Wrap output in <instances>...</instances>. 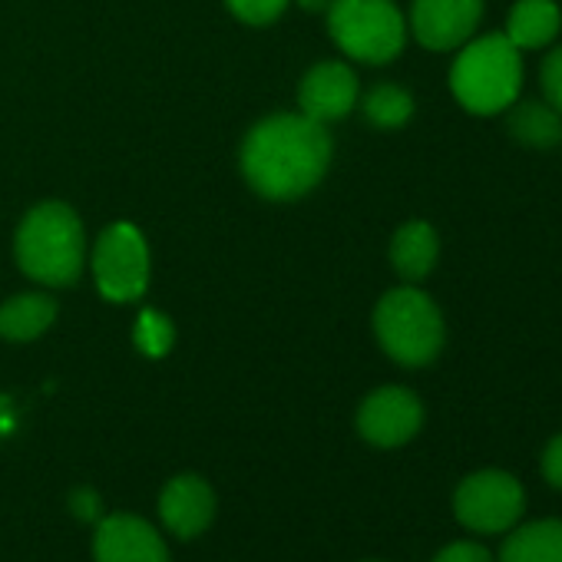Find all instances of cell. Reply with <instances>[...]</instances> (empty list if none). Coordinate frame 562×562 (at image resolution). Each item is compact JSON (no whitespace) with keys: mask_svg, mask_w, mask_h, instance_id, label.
<instances>
[{"mask_svg":"<svg viewBox=\"0 0 562 562\" xmlns=\"http://www.w3.org/2000/svg\"><path fill=\"white\" fill-rule=\"evenodd\" d=\"M424 420V407L417 394L407 387H381L358 411V430L374 447H401L407 443Z\"/></svg>","mask_w":562,"mask_h":562,"instance_id":"8","label":"cell"},{"mask_svg":"<svg viewBox=\"0 0 562 562\" xmlns=\"http://www.w3.org/2000/svg\"><path fill=\"white\" fill-rule=\"evenodd\" d=\"M74 513H77L80 519H97V513H100L97 493H93V490H77V493H74Z\"/></svg>","mask_w":562,"mask_h":562,"instance_id":"24","label":"cell"},{"mask_svg":"<svg viewBox=\"0 0 562 562\" xmlns=\"http://www.w3.org/2000/svg\"><path fill=\"white\" fill-rule=\"evenodd\" d=\"M562 14L552 0H516L506 18V41L516 50H539L555 41Z\"/></svg>","mask_w":562,"mask_h":562,"instance_id":"14","label":"cell"},{"mask_svg":"<svg viewBox=\"0 0 562 562\" xmlns=\"http://www.w3.org/2000/svg\"><path fill=\"white\" fill-rule=\"evenodd\" d=\"M328 31L341 54L361 64H391L407 41V24L394 0H331Z\"/></svg>","mask_w":562,"mask_h":562,"instance_id":"5","label":"cell"},{"mask_svg":"<svg viewBox=\"0 0 562 562\" xmlns=\"http://www.w3.org/2000/svg\"><path fill=\"white\" fill-rule=\"evenodd\" d=\"M225 4L241 24L265 27V24H271V21H278L281 14H285L289 0H225Z\"/></svg>","mask_w":562,"mask_h":562,"instance_id":"20","label":"cell"},{"mask_svg":"<svg viewBox=\"0 0 562 562\" xmlns=\"http://www.w3.org/2000/svg\"><path fill=\"white\" fill-rule=\"evenodd\" d=\"M358 103V77L341 60H325L312 67L299 87V106L315 123L345 120Z\"/></svg>","mask_w":562,"mask_h":562,"instance_id":"10","label":"cell"},{"mask_svg":"<svg viewBox=\"0 0 562 562\" xmlns=\"http://www.w3.org/2000/svg\"><path fill=\"white\" fill-rule=\"evenodd\" d=\"M539 87H542L546 103L562 113V47L552 50L542 60V67H539Z\"/></svg>","mask_w":562,"mask_h":562,"instance_id":"21","label":"cell"},{"mask_svg":"<svg viewBox=\"0 0 562 562\" xmlns=\"http://www.w3.org/2000/svg\"><path fill=\"white\" fill-rule=\"evenodd\" d=\"M542 476H546L555 490H562V434H559L555 440H549V447H546V453H542Z\"/></svg>","mask_w":562,"mask_h":562,"instance_id":"23","label":"cell"},{"mask_svg":"<svg viewBox=\"0 0 562 562\" xmlns=\"http://www.w3.org/2000/svg\"><path fill=\"white\" fill-rule=\"evenodd\" d=\"M434 562H493V555L480 542H450Z\"/></svg>","mask_w":562,"mask_h":562,"instance_id":"22","label":"cell"},{"mask_svg":"<svg viewBox=\"0 0 562 562\" xmlns=\"http://www.w3.org/2000/svg\"><path fill=\"white\" fill-rule=\"evenodd\" d=\"M97 562H169L159 532L130 513L106 516L97 529Z\"/></svg>","mask_w":562,"mask_h":562,"instance_id":"11","label":"cell"},{"mask_svg":"<svg viewBox=\"0 0 562 562\" xmlns=\"http://www.w3.org/2000/svg\"><path fill=\"white\" fill-rule=\"evenodd\" d=\"M522 87L519 50L506 34H490L467 44L450 67V90L463 110L473 116H493L509 110Z\"/></svg>","mask_w":562,"mask_h":562,"instance_id":"3","label":"cell"},{"mask_svg":"<svg viewBox=\"0 0 562 562\" xmlns=\"http://www.w3.org/2000/svg\"><path fill=\"white\" fill-rule=\"evenodd\" d=\"M364 116L378 130H397L414 116V97L397 83H381L364 97Z\"/></svg>","mask_w":562,"mask_h":562,"instance_id":"18","label":"cell"},{"mask_svg":"<svg viewBox=\"0 0 562 562\" xmlns=\"http://www.w3.org/2000/svg\"><path fill=\"white\" fill-rule=\"evenodd\" d=\"M331 162V136L325 123L305 113H278L248 130L241 143V172L248 186L274 202L312 192Z\"/></svg>","mask_w":562,"mask_h":562,"instance_id":"1","label":"cell"},{"mask_svg":"<svg viewBox=\"0 0 562 562\" xmlns=\"http://www.w3.org/2000/svg\"><path fill=\"white\" fill-rule=\"evenodd\" d=\"M302 4H305L308 11H322V8H328V0H302Z\"/></svg>","mask_w":562,"mask_h":562,"instance_id":"25","label":"cell"},{"mask_svg":"<svg viewBox=\"0 0 562 562\" xmlns=\"http://www.w3.org/2000/svg\"><path fill=\"white\" fill-rule=\"evenodd\" d=\"M18 265L27 278L50 289L74 285L83 271L87 232L80 215L64 202H41L31 209L14 238Z\"/></svg>","mask_w":562,"mask_h":562,"instance_id":"2","label":"cell"},{"mask_svg":"<svg viewBox=\"0 0 562 562\" xmlns=\"http://www.w3.org/2000/svg\"><path fill=\"white\" fill-rule=\"evenodd\" d=\"M133 341H136V348H139L143 355H149V358H162V355L172 348L176 331H172V325H169V318H166V315H159V312H143V315H139V322H136Z\"/></svg>","mask_w":562,"mask_h":562,"instance_id":"19","label":"cell"},{"mask_svg":"<svg viewBox=\"0 0 562 562\" xmlns=\"http://www.w3.org/2000/svg\"><path fill=\"white\" fill-rule=\"evenodd\" d=\"M57 318V302L44 292H27L0 305V338L8 341H34Z\"/></svg>","mask_w":562,"mask_h":562,"instance_id":"15","label":"cell"},{"mask_svg":"<svg viewBox=\"0 0 562 562\" xmlns=\"http://www.w3.org/2000/svg\"><path fill=\"white\" fill-rule=\"evenodd\" d=\"M499 562H562V522L542 519L519 526L503 542Z\"/></svg>","mask_w":562,"mask_h":562,"instance_id":"17","label":"cell"},{"mask_svg":"<svg viewBox=\"0 0 562 562\" xmlns=\"http://www.w3.org/2000/svg\"><path fill=\"white\" fill-rule=\"evenodd\" d=\"M381 348L404 368L430 364L443 348V315L417 289H394L374 308Z\"/></svg>","mask_w":562,"mask_h":562,"instance_id":"4","label":"cell"},{"mask_svg":"<svg viewBox=\"0 0 562 562\" xmlns=\"http://www.w3.org/2000/svg\"><path fill=\"white\" fill-rule=\"evenodd\" d=\"M440 255V238L430 222H407L391 241V265L404 281H424Z\"/></svg>","mask_w":562,"mask_h":562,"instance_id":"13","label":"cell"},{"mask_svg":"<svg viewBox=\"0 0 562 562\" xmlns=\"http://www.w3.org/2000/svg\"><path fill=\"white\" fill-rule=\"evenodd\" d=\"M522 486L503 470H480L457 486L453 509L467 529L503 532L522 513Z\"/></svg>","mask_w":562,"mask_h":562,"instance_id":"7","label":"cell"},{"mask_svg":"<svg viewBox=\"0 0 562 562\" xmlns=\"http://www.w3.org/2000/svg\"><path fill=\"white\" fill-rule=\"evenodd\" d=\"M483 18V0H414L411 31L427 50L463 47Z\"/></svg>","mask_w":562,"mask_h":562,"instance_id":"9","label":"cell"},{"mask_svg":"<svg viewBox=\"0 0 562 562\" xmlns=\"http://www.w3.org/2000/svg\"><path fill=\"white\" fill-rule=\"evenodd\" d=\"M93 278L106 302L130 305L149 289V245L130 222L110 225L93 248Z\"/></svg>","mask_w":562,"mask_h":562,"instance_id":"6","label":"cell"},{"mask_svg":"<svg viewBox=\"0 0 562 562\" xmlns=\"http://www.w3.org/2000/svg\"><path fill=\"white\" fill-rule=\"evenodd\" d=\"M506 130L522 146L549 149V146L562 143V113L552 110L549 103H539V100L513 103L509 116H506Z\"/></svg>","mask_w":562,"mask_h":562,"instance_id":"16","label":"cell"},{"mask_svg":"<svg viewBox=\"0 0 562 562\" xmlns=\"http://www.w3.org/2000/svg\"><path fill=\"white\" fill-rule=\"evenodd\" d=\"M159 513H162V522L176 536H182V539L199 536L212 522L215 493L199 476H176L159 496Z\"/></svg>","mask_w":562,"mask_h":562,"instance_id":"12","label":"cell"}]
</instances>
